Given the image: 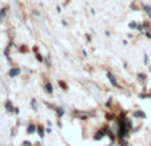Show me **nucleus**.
<instances>
[{
	"instance_id": "obj_1",
	"label": "nucleus",
	"mask_w": 151,
	"mask_h": 146,
	"mask_svg": "<svg viewBox=\"0 0 151 146\" xmlns=\"http://www.w3.org/2000/svg\"><path fill=\"white\" fill-rule=\"evenodd\" d=\"M134 117L135 118L143 119V118H146V113L145 111H142V110H137V111H134Z\"/></svg>"
},
{
	"instance_id": "obj_2",
	"label": "nucleus",
	"mask_w": 151,
	"mask_h": 146,
	"mask_svg": "<svg viewBox=\"0 0 151 146\" xmlns=\"http://www.w3.org/2000/svg\"><path fill=\"white\" fill-rule=\"evenodd\" d=\"M19 73H20V69H17V68L11 69V70H9V76H11V77H16Z\"/></svg>"
},
{
	"instance_id": "obj_3",
	"label": "nucleus",
	"mask_w": 151,
	"mask_h": 146,
	"mask_svg": "<svg viewBox=\"0 0 151 146\" xmlns=\"http://www.w3.org/2000/svg\"><path fill=\"white\" fill-rule=\"evenodd\" d=\"M107 77H109V80H110V82L114 85V86H118V84H117V80L113 77V74H111V73H107Z\"/></svg>"
},
{
	"instance_id": "obj_4",
	"label": "nucleus",
	"mask_w": 151,
	"mask_h": 146,
	"mask_svg": "<svg viewBox=\"0 0 151 146\" xmlns=\"http://www.w3.org/2000/svg\"><path fill=\"white\" fill-rule=\"evenodd\" d=\"M143 9H145L146 12H147L148 15L151 16V5L150 4H143Z\"/></svg>"
},
{
	"instance_id": "obj_5",
	"label": "nucleus",
	"mask_w": 151,
	"mask_h": 146,
	"mask_svg": "<svg viewBox=\"0 0 151 146\" xmlns=\"http://www.w3.org/2000/svg\"><path fill=\"white\" fill-rule=\"evenodd\" d=\"M138 25H139V24L135 23V21H131V23L129 24V27H130L131 29H138Z\"/></svg>"
},
{
	"instance_id": "obj_6",
	"label": "nucleus",
	"mask_w": 151,
	"mask_h": 146,
	"mask_svg": "<svg viewBox=\"0 0 151 146\" xmlns=\"http://www.w3.org/2000/svg\"><path fill=\"white\" fill-rule=\"evenodd\" d=\"M138 78H139L140 81H145V80H146V74L145 73H139V74H138Z\"/></svg>"
},
{
	"instance_id": "obj_7",
	"label": "nucleus",
	"mask_w": 151,
	"mask_h": 146,
	"mask_svg": "<svg viewBox=\"0 0 151 146\" xmlns=\"http://www.w3.org/2000/svg\"><path fill=\"white\" fill-rule=\"evenodd\" d=\"M26 132H28L29 134H32V133L34 132V126H33V125H29V126H28V130H26Z\"/></svg>"
},
{
	"instance_id": "obj_8",
	"label": "nucleus",
	"mask_w": 151,
	"mask_h": 146,
	"mask_svg": "<svg viewBox=\"0 0 151 146\" xmlns=\"http://www.w3.org/2000/svg\"><path fill=\"white\" fill-rule=\"evenodd\" d=\"M37 129H39V130H37V132H39V134L42 137V135H44V130H42V127H37Z\"/></svg>"
},
{
	"instance_id": "obj_9",
	"label": "nucleus",
	"mask_w": 151,
	"mask_h": 146,
	"mask_svg": "<svg viewBox=\"0 0 151 146\" xmlns=\"http://www.w3.org/2000/svg\"><path fill=\"white\" fill-rule=\"evenodd\" d=\"M47 90H48L49 93H52V90H53V89H52V85H50V84H48V85H47Z\"/></svg>"
},
{
	"instance_id": "obj_10",
	"label": "nucleus",
	"mask_w": 151,
	"mask_h": 146,
	"mask_svg": "<svg viewBox=\"0 0 151 146\" xmlns=\"http://www.w3.org/2000/svg\"><path fill=\"white\" fill-rule=\"evenodd\" d=\"M7 110H12V105H11V102H7Z\"/></svg>"
},
{
	"instance_id": "obj_11",
	"label": "nucleus",
	"mask_w": 151,
	"mask_h": 146,
	"mask_svg": "<svg viewBox=\"0 0 151 146\" xmlns=\"http://www.w3.org/2000/svg\"><path fill=\"white\" fill-rule=\"evenodd\" d=\"M57 113H58V116H62V114H64V110H62V109H57Z\"/></svg>"
},
{
	"instance_id": "obj_12",
	"label": "nucleus",
	"mask_w": 151,
	"mask_h": 146,
	"mask_svg": "<svg viewBox=\"0 0 151 146\" xmlns=\"http://www.w3.org/2000/svg\"><path fill=\"white\" fill-rule=\"evenodd\" d=\"M145 64H146V65L148 64V56L147 55H145Z\"/></svg>"
}]
</instances>
